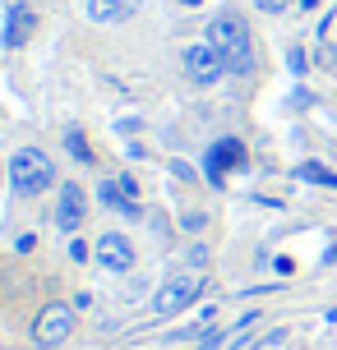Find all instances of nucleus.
<instances>
[{"label":"nucleus","mask_w":337,"mask_h":350,"mask_svg":"<svg viewBox=\"0 0 337 350\" xmlns=\"http://www.w3.org/2000/svg\"><path fill=\"white\" fill-rule=\"evenodd\" d=\"M92 258L102 262L107 272H116V277H125V272L134 267V245L125 240L121 230H107V235H97V245H92Z\"/></svg>","instance_id":"obj_7"},{"label":"nucleus","mask_w":337,"mask_h":350,"mask_svg":"<svg viewBox=\"0 0 337 350\" xmlns=\"http://www.w3.org/2000/svg\"><path fill=\"white\" fill-rule=\"evenodd\" d=\"M296 175H301V180H314V185H328V189H337V175H333V171H323V166H314V161H305Z\"/></svg>","instance_id":"obj_14"},{"label":"nucleus","mask_w":337,"mask_h":350,"mask_svg":"<svg viewBox=\"0 0 337 350\" xmlns=\"http://www.w3.org/2000/svg\"><path fill=\"white\" fill-rule=\"evenodd\" d=\"M203 221H208V217H203V212H190V217H185V221H180V226H185V230H203Z\"/></svg>","instance_id":"obj_19"},{"label":"nucleus","mask_w":337,"mask_h":350,"mask_svg":"<svg viewBox=\"0 0 337 350\" xmlns=\"http://www.w3.org/2000/svg\"><path fill=\"white\" fill-rule=\"evenodd\" d=\"M180 65H185V74H190V83H199V88H213L217 79L227 74L222 55H217L208 42H195V46H185V51H180Z\"/></svg>","instance_id":"obj_4"},{"label":"nucleus","mask_w":337,"mask_h":350,"mask_svg":"<svg viewBox=\"0 0 337 350\" xmlns=\"http://www.w3.org/2000/svg\"><path fill=\"white\" fill-rule=\"evenodd\" d=\"M74 332V309L70 304H47L33 323V341L37 346H60L65 336Z\"/></svg>","instance_id":"obj_5"},{"label":"nucleus","mask_w":337,"mask_h":350,"mask_svg":"<svg viewBox=\"0 0 337 350\" xmlns=\"http://www.w3.org/2000/svg\"><path fill=\"white\" fill-rule=\"evenodd\" d=\"M65 148L74 152V161H84V166L92 161V148H88V139H84V129H79V124H70V129H65Z\"/></svg>","instance_id":"obj_12"},{"label":"nucleus","mask_w":337,"mask_h":350,"mask_svg":"<svg viewBox=\"0 0 337 350\" xmlns=\"http://www.w3.org/2000/svg\"><path fill=\"white\" fill-rule=\"evenodd\" d=\"M10 185H14L18 198H37L55 185V166L42 148H18L10 157Z\"/></svg>","instance_id":"obj_2"},{"label":"nucleus","mask_w":337,"mask_h":350,"mask_svg":"<svg viewBox=\"0 0 337 350\" xmlns=\"http://www.w3.org/2000/svg\"><path fill=\"white\" fill-rule=\"evenodd\" d=\"M245 166V143L240 139H217L208 152H203V175L213 180V185H222L227 180V171H240Z\"/></svg>","instance_id":"obj_6"},{"label":"nucleus","mask_w":337,"mask_h":350,"mask_svg":"<svg viewBox=\"0 0 337 350\" xmlns=\"http://www.w3.org/2000/svg\"><path fill=\"white\" fill-rule=\"evenodd\" d=\"M199 295H203V272H176V277H166L158 286V295H153V314L171 318V314H180V309H190Z\"/></svg>","instance_id":"obj_3"},{"label":"nucleus","mask_w":337,"mask_h":350,"mask_svg":"<svg viewBox=\"0 0 337 350\" xmlns=\"http://www.w3.org/2000/svg\"><path fill=\"white\" fill-rule=\"evenodd\" d=\"M185 258H190V267H203V262H208V254H203V249H190Z\"/></svg>","instance_id":"obj_22"},{"label":"nucleus","mask_w":337,"mask_h":350,"mask_svg":"<svg viewBox=\"0 0 337 350\" xmlns=\"http://www.w3.org/2000/svg\"><path fill=\"white\" fill-rule=\"evenodd\" d=\"M323 262H337V245H333V249H328V254H323Z\"/></svg>","instance_id":"obj_23"},{"label":"nucleus","mask_w":337,"mask_h":350,"mask_svg":"<svg viewBox=\"0 0 337 350\" xmlns=\"http://www.w3.org/2000/svg\"><path fill=\"white\" fill-rule=\"evenodd\" d=\"M88 221V193L79 185H60V198H55V226L65 235H79Z\"/></svg>","instance_id":"obj_8"},{"label":"nucleus","mask_w":337,"mask_h":350,"mask_svg":"<svg viewBox=\"0 0 337 350\" xmlns=\"http://www.w3.org/2000/svg\"><path fill=\"white\" fill-rule=\"evenodd\" d=\"M286 70H291V74H305V51H301V46H291V51H286Z\"/></svg>","instance_id":"obj_15"},{"label":"nucleus","mask_w":337,"mask_h":350,"mask_svg":"<svg viewBox=\"0 0 337 350\" xmlns=\"http://www.w3.org/2000/svg\"><path fill=\"white\" fill-rule=\"evenodd\" d=\"M33 28H37L33 5H23V0L10 5V10H5V28H0V46H5V51H18V46L33 37Z\"/></svg>","instance_id":"obj_9"},{"label":"nucleus","mask_w":337,"mask_h":350,"mask_svg":"<svg viewBox=\"0 0 337 350\" xmlns=\"http://www.w3.org/2000/svg\"><path fill=\"white\" fill-rule=\"evenodd\" d=\"M222 341H227V332H222V327H217V332H203V336H199V350H217Z\"/></svg>","instance_id":"obj_17"},{"label":"nucleus","mask_w":337,"mask_h":350,"mask_svg":"<svg viewBox=\"0 0 337 350\" xmlns=\"http://www.w3.org/2000/svg\"><path fill=\"white\" fill-rule=\"evenodd\" d=\"M208 46L222 55L227 74H236V79L254 74V42H249V23L240 14L227 10V14L208 18Z\"/></svg>","instance_id":"obj_1"},{"label":"nucleus","mask_w":337,"mask_h":350,"mask_svg":"<svg viewBox=\"0 0 337 350\" xmlns=\"http://www.w3.org/2000/svg\"><path fill=\"white\" fill-rule=\"evenodd\" d=\"M70 258L74 262H88V245H84V240H70Z\"/></svg>","instance_id":"obj_18"},{"label":"nucleus","mask_w":337,"mask_h":350,"mask_svg":"<svg viewBox=\"0 0 337 350\" xmlns=\"http://www.w3.org/2000/svg\"><path fill=\"white\" fill-rule=\"evenodd\" d=\"M139 14V0H88L92 23H129Z\"/></svg>","instance_id":"obj_10"},{"label":"nucleus","mask_w":337,"mask_h":350,"mask_svg":"<svg viewBox=\"0 0 337 350\" xmlns=\"http://www.w3.org/2000/svg\"><path fill=\"white\" fill-rule=\"evenodd\" d=\"M171 175H176V180H195V171H190L185 161H171Z\"/></svg>","instance_id":"obj_20"},{"label":"nucleus","mask_w":337,"mask_h":350,"mask_svg":"<svg viewBox=\"0 0 337 350\" xmlns=\"http://www.w3.org/2000/svg\"><path fill=\"white\" fill-rule=\"evenodd\" d=\"M286 341V332L277 327V332H268V336H245V341H236L231 350H268V346H282Z\"/></svg>","instance_id":"obj_13"},{"label":"nucleus","mask_w":337,"mask_h":350,"mask_svg":"<svg viewBox=\"0 0 337 350\" xmlns=\"http://www.w3.org/2000/svg\"><path fill=\"white\" fill-rule=\"evenodd\" d=\"M14 249H18V254H28V249H37V235H18V240H14Z\"/></svg>","instance_id":"obj_21"},{"label":"nucleus","mask_w":337,"mask_h":350,"mask_svg":"<svg viewBox=\"0 0 337 350\" xmlns=\"http://www.w3.org/2000/svg\"><path fill=\"white\" fill-rule=\"evenodd\" d=\"M286 5H291V0H254V10H259V14H282Z\"/></svg>","instance_id":"obj_16"},{"label":"nucleus","mask_w":337,"mask_h":350,"mask_svg":"<svg viewBox=\"0 0 337 350\" xmlns=\"http://www.w3.org/2000/svg\"><path fill=\"white\" fill-rule=\"evenodd\" d=\"M97 203L111 208V212H121V217H139V203L121 189V180H102V185H97Z\"/></svg>","instance_id":"obj_11"}]
</instances>
